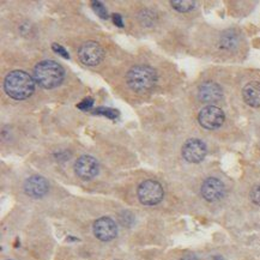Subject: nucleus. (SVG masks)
Segmentation results:
<instances>
[{
    "instance_id": "nucleus-19",
    "label": "nucleus",
    "mask_w": 260,
    "mask_h": 260,
    "mask_svg": "<svg viewBox=\"0 0 260 260\" xmlns=\"http://www.w3.org/2000/svg\"><path fill=\"white\" fill-rule=\"evenodd\" d=\"M93 106H94V100L92 99V97H86V99H84L77 107L79 109L84 110V112H86V110L92 109Z\"/></svg>"
},
{
    "instance_id": "nucleus-6",
    "label": "nucleus",
    "mask_w": 260,
    "mask_h": 260,
    "mask_svg": "<svg viewBox=\"0 0 260 260\" xmlns=\"http://www.w3.org/2000/svg\"><path fill=\"white\" fill-rule=\"evenodd\" d=\"M224 119H226V116H224L222 109L213 105L204 107L198 115V121H199L200 126L206 129L220 128L223 125Z\"/></svg>"
},
{
    "instance_id": "nucleus-4",
    "label": "nucleus",
    "mask_w": 260,
    "mask_h": 260,
    "mask_svg": "<svg viewBox=\"0 0 260 260\" xmlns=\"http://www.w3.org/2000/svg\"><path fill=\"white\" fill-rule=\"evenodd\" d=\"M138 199L143 205L154 206L163 199L164 192L161 184L156 180H145L139 185Z\"/></svg>"
},
{
    "instance_id": "nucleus-11",
    "label": "nucleus",
    "mask_w": 260,
    "mask_h": 260,
    "mask_svg": "<svg viewBox=\"0 0 260 260\" xmlns=\"http://www.w3.org/2000/svg\"><path fill=\"white\" fill-rule=\"evenodd\" d=\"M50 190V184L44 177L34 175L28 178L24 183V192L29 197L42 198Z\"/></svg>"
},
{
    "instance_id": "nucleus-14",
    "label": "nucleus",
    "mask_w": 260,
    "mask_h": 260,
    "mask_svg": "<svg viewBox=\"0 0 260 260\" xmlns=\"http://www.w3.org/2000/svg\"><path fill=\"white\" fill-rule=\"evenodd\" d=\"M240 42V36L239 34L235 30H227L222 34V36L220 38V46L223 48V50H235V48L239 46Z\"/></svg>"
},
{
    "instance_id": "nucleus-1",
    "label": "nucleus",
    "mask_w": 260,
    "mask_h": 260,
    "mask_svg": "<svg viewBox=\"0 0 260 260\" xmlns=\"http://www.w3.org/2000/svg\"><path fill=\"white\" fill-rule=\"evenodd\" d=\"M5 93L14 100H25L35 92V79L24 71H12L4 80Z\"/></svg>"
},
{
    "instance_id": "nucleus-21",
    "label": "nucleus",
    "mask_w": 260,
    "mask_h": 260,
    "mask_svg": "<svg viewBox=\"0 0 260 260\" xmlns=\"http://www.w3.org/2000/svg\"><path fill=\"white\" fill-rule=\"evenodd\" d=\"M112 19H113V23H114L116 27H123V23H122V18H121V16L120 15H113L112 16Z\"/></svg>"
},
{
    "instance_id": "nucleus-10",
    "label": "nucleus",
    "mask_w": 260,
    "mask_h": 260,
    "mask_svg": "<svg viewBox=\"0 0 260 260\" xmlns=\"http://www.w3.org/2000/svg\"><path fill=\"white\" fill-rule=\"evenodd\" d=\"M201 196L209 203H214L222 199L226 194L223 183L216 178H207L201 185Z\"/></svg>"
},
{
    "instance_id": "nucleus-22",
    "label": "nucleus",
    "mask_w": 260,
    "mask_h": 260,
    "mask_svg": "<svg viewBox=\"0 0 260 260\" xmlns=\"http://www.w3.org/2000/svg\"><path fill=\"white\" fill-rule=\"evenodd\" d=\"M180 260H198V258L193 254V253H186V254L183 255V258Z\"/></svg>"
},
{
    "instance_id": "nucleus-24",
    "label": "nucleus",
    "mask_w": 260,
    "mask_h": 260,
    "mask_svg": "<svg viewBox=\"0 0 260 260\" xmlns=\"http://www.w3.org/2000/svg\"><path fill=\"white\" fill-rule=\"evenodd\" d=\"M9 260H11V259H9Z\"/></svg>"
},
{
    "instance_id": "nucleus-5",
    "label": "nucleus",
    "mask_w": 260,
    "mask_h": 260,
    "mask_svg": "<svg viewBox=\"0 0 260 260\" xmlns=\"http://www.w3.org/2000/svg\"><path fill=\"white\" fill-rule=\"evenodd\" d=\"M78 57L86 66H96L105 58V51L95 41L84 42L78 50Z\"/></svg>"
},
{
    "instance_id": "nucleus-17",
    "label": "nucleus",
    "mask_w": 260,
    "mask_h": 260,
    "mask_svg": "<svg viewBox=\"0 0 260 260\" xmlns=\"http://www.w3.org/2000/svg\"><path fill=\"white\" fill-rule=\"evenodd\" d=\"M92 5H93V9L95 10V12H96L97 15L100 16V17H102V18H108V14H107V10H106L105 6L102 5V3H100V2H93Z\"/></svg>"
},
{
    "instance_id": "nucleus-13",
    "label": "nucleus",
    "mask_w": 260,
    "mask_h": 260,
    "mask_svg": "<svg viewBox=\"0 0 260 260\" xmlns=\"http://www.w3.org/2000/svg\"><path fill=\"white\" fill-rule=\"evenodd\" d=\"M242 97L248 106L258 108L260 107V83L249 82L242 89Z\"/></svg>"
},
{
    "instance_id": "nucleus-15",
    "label": "nucleus",
    "mask_w": 260,
    "mask_h": 260,
    "mask_svg": "<svg viewBox=\"0 0 260 260\" xmlns=\"http://www.w3.org/2000/svg\"><path fill=\"white\" fill-rule=\"evenodd\" d=\"M170 5L179 12H188L194 9L196 2H193V0H171Z\"/></svg>"
},
{
    "instance_id": "nucleus-23",
    "label": "nucleus",
    "mask_w": 260,
    "mask_h": 260,
    "mask_svg": "<svg viewBox=\"0 0 260 260\" xmlns=\"http://www.w3.org/2000/svg\"><path fill=\"white\" fill-rule=\"evenodd\" d=\"M209 260H224V258L222 255H213V256H211Z\"/></svg>"
},
{
    "instance_id": "nucleus-2",
    "label": "nucleus",
    "mask_w": 260,
    "mask_h": 260,
    "mask_svg": "<svg viewBox=\"0 0 260 260\" xmlns=\"http://www.w3.org/2000/svg\"><path fill=\"white\" fill-rule=\"evenodd\" d=\"M65 71L60 64L53 60H44L34 67L35 83L45 89H54L63 83Z\"/></svg>"
},
{
    "instance_id": "nucleus-9",
    "label": "nucleus",
    "mask_w": 260,
    "mask_h": 260,
    "mask_svg": "<svg viewBox=\"0 0 260 260\" xmlns=\"http://www.w3.org/2000/svg\"><path fill=\"white\" fill-rule=\"evenodd\" d=\"M206 145L199 139H188L183 146L184 158L190 163H199L206 156Z\"/></svg>"
},
{
    "instance_id": "nucleus-12",
    "label": "nucleus",
    "mask_w": 260,
    "mask_h": 260,
    "mask_svg": "<svg viewBox=\"0 0 260 260\" xmlns=\"http://www.w3.org/2000/svg\"><path fill=\"white\" fill-rule=\"evenodd\" d=\"M198 97L206 103H216L223 99V90L214 82H205L199 86Z\"/></svg>"
},
{
    "instance_id": "nucleus-20",
    "label": "nucleus",
    "mask_w": 260,
    "mask_h": 260,
    "mask_svg": "<svg viewBox=\"0 0 260 260\" xmlns=\"http://www.w3.org/2000/svg\"><path fill=\"white\" fill-rule=\"evenodd\" d=\"M53 51L55 52V53H58L59 55H61L63 58H65V59H69V58H70V55L66 52V50H65L64 47H61L60 45L53 44Z\"/></svg>"
},
{
    "instance_id": "nucleus-3",
    "label": "nucleus",
    "mask_w": 260,
    "mask_h": 260,
    "mask_svg": "<svg viewBox=\"0 0 260 260\" xmlns=\"http://www.w3.org/2000/svg\"><path fill=\"white\" fill-rule=\"evenodd\" d=\"M127 85L136 93H146L157 82V73L148 65H137L132 67L126 76Z\"/></svg>"
},
{
    "instance_id": "nucleus-18",
    "label": "nucleus",
    "mask_w": 260,
    "mask_h": 260,
    "mask_svg": "<svg viewBox=\"0 0 260 260\" xmlns=\"http://www.w3.org/2000/svg\"><path fill=\"white\" fill-rule=\"evenodd\" d=\"M251 200L255 205L260 206V185H256L251 191Z\"/></svg>"
},
{
    "instance_id": "nucleus-8",
    "label": "nucleus",
    "mask_w": 260,
    "mask_h": 260,
    "mask_svg": "<svg viewBox=\"0 0 260 260\" xmlns=\"http://www.w3.org/2000/svg\"><path fill=\"white\" fill-rule=\"evenodd\" d=\"M99 163H97L96 158L93 156L83 155L74 163V171H76L77 177H79L83 180H92L99 174Z\"/></svg>"
},
{
    "instance_id": "nucleus-7",
    "label": "nucleus",
    "mask_w": 260,
    "mask_h": 260,
    "mask_svg": "<svg viewBox=\"0 0 260 260\" xmlns=\"http://www.w3.org/2000/svg\"><path fill=\"white\" fill-rule=\"evenodd\" d=\"M94 234L97 239L103 242L112 241L118 235V227L114 221L109 217H101V219L96 220L93 227Z\"/></svg>"
},
{
    "instance_id": "nucleus-16",
    "label": "nucleus",
    "mask_w": 260,
    "mask_h": 260,
    "mask_svg": "<svg viewBox=\"0 0 260 260\" xmlns=\"http://www.w3.org/2000/svg\"><path fill=\"white\" fill-rule=\"evenodd\" d=\"M95 114H100V115H105L107 118L109 119H116L119 116V112L115 109H110V108H99L95 110Z\"/></svg>"
}]
</instances>
